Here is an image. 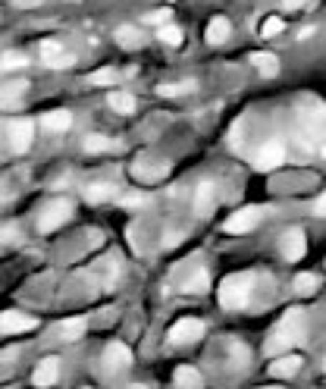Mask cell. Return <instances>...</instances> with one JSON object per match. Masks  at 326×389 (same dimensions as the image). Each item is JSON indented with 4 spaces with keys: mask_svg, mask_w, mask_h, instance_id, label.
Returning <instances> with one entry per match:
<instances>
[{
    "mask_svg": "<svg viewBox=\"0 0 326 389\" xmlns=\"http://www.w3.org/2000/svg\"><path fill=\"white\" fill-rule=\"evenodd\" d=\"M251 295V276L248 273H229L220 283V305L229 311H242Z\"/></svg>",
    "mask_w": 326,
    "mask_h": 389,
    "instance_id": "cell-1",
    "label": "cell"
},
{
    "mask_svg": "<svg viewBox=\"0 0 326 389\" xmlns=\"http://www.w3.org/2000/svg\"><path fill=\"white\" fill-rule=\"evenodd\" d=\"M69 213H73V201H66V198H60V201H51V204H47V208L41 211V217H38V229H41V233H54L57 226L66 223Z\"/></svg>",
    "mask_w": 326,
    "mask_h": 389,
    "instance_id": "cell-2",
    "label": "cell"
},
{
    "mask_svg": "<svg viewBox=\"0 0 326 389\" xmlns=\"http://www.w3.org/2000/svg\"><path fill=\"white\" fill-rule=\"evenodd\" d=\"M282 161H285L282 141H267V145L258 151V157H254V166H258L260 173H270V170H276Z\"/></svg>",
    "mask_w": 326,
    "mask_h": 389,
    "instance_id": "cell-3",
    "label": "cell"
},
{
    "mask_svg": "<svg viewBox=\"0 0 326 389\" xmlns=\"http://www.w3.org/2000/svg\"><path fill=\"white\" fill-rule=\"evenodd\" d=\"M201 333H204V323L195 320V317H185V320L173 323L170 339H173L176 345H185V343H195V339H201Z\"/></svg>",
    "mask_w": 326,
    "mask_h": 389,
    "instance_id": "cell-4",
    "label": "cell"
},
{
    "mask_svg": "<svg viewBox=\"0 0 326 389\" xmlns=\"http://www.w3.org/2000/svg\"><path fill=\"white\" fill-rule=\"evenodd\" d=\"M29 330H35V317H29L22 311H4L0 314V333H6V336L29 333Z\"/></svg>",
    "mask_w": 326,
    "mask_h": 389,
    "instance_id": "cell-5",
    "label": "cell"
},
{
    "mask_svg": "<svg viewBox=\"0 0 326 389\" xmlns=\"http://www.w3.org/2000/svg\"><path fill=\"white\" fill-rule=\"evenodd\" d=\"M31 138H35V123L31 120H16L10 126V148L16 154H22V151L31 148Z\"/></svg>",
    "mask_w": 326,
    "mask_h": 389,
    "instance_id": "cell-6",
    "label": "cell"
},
{
    "mask_svg": "<svg viewBox=\"0 0 326 389\" xmlns=\"http://www.w3.org/2000/svg\"><path fill=\"white\" fill-rule=\"evenodd\" d=\"M260 217H264V211H260V208H245V211H238V213H233V217L226 220V233H248V229L258 226Z\"/></svg>",
    "mask_w": 326,
    "mask_h": 389,
    "instance_id": "cell-7",
    "label": "cell"
},
{
    "mask_svg": "<svg viewBox=\"0 0 326 389\" xmlns=\"http://www.w3.org/2000/svg\"><path fill=\"white\" fill-rule=\"evenodd\" d=\"M213 208H217V188H213V182H201L195 188V213L198 217H210Z\"/></svg>",
    "mask_w": 326,
    "mask_h": 389,
    "instance_id": "cell-8",
    "label": "cell"
},
{
    "mask_svg": "<svg viewBox=\"0 0 326 389\" xmlns=\"http://www.w3.org/2000/svg\"><path fill=\"white\" fill-rule=\"evenodd\" d=\"M305 248H307V242H305V233H301V229H292V233L282 236V258L285 261H301L305 258Z\"/></svg>",
    "mask_w": 326,
    "mask_h": 389,
    "instance_id": "cell-9",
    "label": "cell"
},
{
    "mask_svg": "<svg viewBox=\"0 0 326 389\" xmlns=\"http://www.w3.org/2000/svg\"><path fill=\"white\" fill-rule=\"evenodd\" d=\"M280 333H285V336H292L295 343H301V333H305V311H301V308H289L285 317L280 320Z\"/></svg>",
    "mask_w": 326,
    "mask_h": 389,
    "instance_id": "cell-10",
    "label": "cell"
},
{
    "mask_svg": "<svg viewBox=\"0 0 326 389\" xmlns=\"http://www.w3.org/2000/svg\"><path fill=\"white\" fill-rule=\"evenodd\" d=\"M41 60H44L51 69H66V66H73V57H69V54H63V47H60L57 41H44V44H41Z\"/></svg>",
    "mask_w": 326,
    "mask_h": 389,
    "instance_id": "cell-11",
    "label": "cell"
},
{
    "mask_svg": "<svg viewBox=\"0 0 326 389\" xmlns=\"http://www.w3.org/2000/svg\"><path fill=\"white\" fill-rule=\"evenodd\" d=\"M57 374H60V361L57 358H44L35 368V374H31V383L35 386H51L54 380H57Z\"/></svg>",
    "mask_w": 326,
    "mask_h": 389,
    "instance_id": "cell-12",
    "label": "cell"
},
{
    "mask_svg": "<svg viewBox=\"0 0 326 389\" xmlns=\"http://www.w3.org/2000/svg\"><path fill=\"white\" fill-rule=\"evenodd\" d=\"M104 361L110 364V368H116V370L119 368H129V364H132V352L123 343H110L104 348Z\"/></svg>",
    "mask_w": 326,
    "mask_h": 389,
    "instance_id": "cell-13",
    "label": "cell"
},
{
    "mask_svg": "<svg viewBox=\"0 0 326 389\" xmlns=\"http://www.w3.org/2000/svg\"><path fill=\"white\" fill-rule=\"evenodd\" d=\"M41 126L47 132H66L73 126V113L69 110H51V113L41 116Z\"/></svg>",
    "mask_w": 326,
    "mask_h": 389,
    "instance_id": "cell-14",
    "label": "cell"
},
{
    "mask_svg": "<svg viewBox=\"0 0 326 389\" xmlns=\"http://www.w3.org/2000/svg\"><path fill=\"white\" fill-rule=\"evenodd\" d=\"M298 370H301V358H298V355H282V358H276L273 364H270V374H273V377H295L298 374Z\"/></svg>",
    "mask_w": 326,
    "mask_h": 389,
    "instance_id": "cell-15",
    "label": "cell"
},
{
    "mask_svg": "<svg viewBox=\"0 0 326 389\" xmlns=\"http://www.w3.org/2000/svg\"><path fill=\"white\" fill-rule=\"evenodd\" d=\"M173 380H176L179 389H201L204 380L201 374H198L195 368H188V364H182V368H176V374H173Z\"/></svg>",
    "mask_w": 326,
    "mask_h": 389,
    "instance_id": "cell-16",
    "label": "cell"
},
{
    "mask_svg": "<svg viewBox=\"0 0 326 389\" xmlns=\"http://www.w3.org/2000/svg\"><path fill=\"white\" fill-rule=\"evenodd\" d=\"M29 85L26 82H10V85H0V107H16L22 101Z\"/></svg>",
    "mask_w": 326,
    "mask_h": 389,
    "instance_id": "cell-17",
    "label": "cell"
},
{
    "mask_svg": "<svg viewBox=\"0 0 326 389\" xmlns=\"http://www.w3.org/2000/svg\"><path fill=\"white\" fill-rule=\"evenodd\" d=\"M107 104L116 110V113H135V98L129 91H113L107 98Z\"/></svg>",
    "mask_w": 326,
    "mask_h": 389,
    "instance_id": "cell-18",
    "label": "cell"
},
{
    "mask_svg": "<svg viewBox=\"0 0 326 389\" xmlns=\"http://www.w3.org/2000/svg\"><path fill=\"white\" fill-rule=\"evenodd\" d=\"M226 38H229V19H223V16L210 19V26H208V41H210V44H223Z\"/></svg>",
    "mask_w": 326,
    "mask_h": 389,
    "instance_id": "cell-19",
    "label": "cell"
},
{
    "mask_svg": "<svg viewBox=\"0 0 326 389\" xmlns=\"http://www.w3.org/2000/svg\"><path fill=\"white\" fill-rule=\"evenodd\" d=\"M113 195H116V188H113V186H107V182H94V186H88V192H85V198H88L91 204L110 201Z\"/></svg>",
    "mask_w": 326,
    "mask_h": 389,
    "instance_id": "cell-20",
    "label": "cell"
},
{
    "mask_svg": "<svg viewBox=\"0 0 326 389\" xmlns=\"http://www.w3.org/2000/svg\"><path fill=\"white\" fill-rule=\"evenodd\" d=\"M251 63L264 76H276V73H280V60H276L273 54H251Z\"/></svg>",
    "mask_w": 326,
    "mask_h": 389,
    "instance_id": "cell-21",
    "label": "cell"
},
{
    "mask_svg": "<svg viewBox=\"0 0 326 389\" xmlns=\"http://www.w3.org/2000/svg\"><path fill=\"white\" fill-rule=\"evenodd\" d=\"M82 333H85V320H82V317L63 320V327H60V336L66 339V343H76V339H82Z\"/></svg>",
    "mask_w": 326,
    "mask_h": 389,
    "instance_id": "cell-22",
    "label": "cell"
},
{
    "mask_svg": "<svg viewBox=\"0 0 326 389\" xmlns=\"http://www.w3.org/2000/svg\"><path fill=\"white\" fill-rule=\"evenodd\" d=\"M317 286H320V276H314V273H298L295 276V292L298 295H314Z\"/></svg>",
    "mask_w": 326,
    "mask_h": 389,
    "instance_id": "cell-23",
    "label": "cell"
},
{
    "mask_svg": "<svg viewBox=\"0 0 326 389\" xmlns=\"http://www.w3.org/2000/svg\"><path fill=\"white\" fill-rule=\"evenodd\" d=\"M116 41L123 44V47H138L141 35H138V29H132V26H123V29H116Z\"/></svg>",
    "mask_w": 326,
    "mask_h": 389,
    "instance_id": "cell-24",
    "label": "cell"
},
{
    "mask_svg": "<svg viewBox=\"0 0 326 389\" xmlns=\"http://www.w3.org/2000/svg\"><path fill=\"white\" fill-rule=\"evenodd\" d=\"M110 148H113V141L104 138V135H88L85 138V151L88 154H101V151H110Z\"/></svg>",
    "mask_w": 326,
    "mask_h": 389,
    "instance_id": "cell-25",
    "label": "cell"
},
{
    "mask_svg": "<svg viewBox=\"0 0 326 389\" xmlns=\"http://www.w3.org/2000/svg\"><path fill=\"white\" fill-rule=\"evenodd\" d=\"M282 29H285V22L280 19V16H270L264 26H260V38H276Z\"/></svg>",
    "mask_w": 326,
    "mask_h": 389,
    "instance_id": "cell-26",
    "label": "cell"
},
{
    "mask_svg": "<svg viewBox=\"0 0 326 389\" xmlns=\"http://www.w3.org/2000/svg\"><path fill=\"white\" fill-rule=\"evenodd\" d=\"M208 286H210V280H208V270H198V273L192 276V280L185 283V292H208Z\"/></svg>",
    "mask_w": 326,
    "mask_h": 389,
    "instance_id": "cell-27",
    "label": "cell"
},
{
    "mask_svg": "<svg viewBox=\"0 0 326 389\" xmlns=\"http://www.w3.org/2000/svg\"><path fill=\"white\" fill-rule=\"evenodd\" d=\"M292 343H295L292 336H285V333H276V336L267 343V352H270V355H276V352H282V348H289Z\"/></svg>",
    "mask_w": 326,
    "mask_h": 389,
    "instance_id": "cell-28",
    "label": "cell"
},
{
    "mask_svg": "<svg viewBox=\"0 0 326 389\" xmlns=\"http://www.w3.org/2000/svg\"><path fill=\"white\" fill-rule=\"evenodd\" d=\"M88 82L91 85H113L116 82V73H113V69H98V73L88 76Z\"/></svg>",
    "mask_w": 326,
    "mask_h": 389,
    "instance_id": "cell-29",
    "label": "cell"
},
{
    "mask_svg": "<svg viewBox=\"0 0 326 389\" xmlns=\"http://www.w3.org/2000/svg\"><path fill=\"white\" fill-rule=\"evenodd\" d=\"M161 41L170 44V47H176V44L182 41V31H179L176 26H163V29H161Z\"/></svg>",
    "mask_w": 326,
    "mask_h": 389,
    "instance_id": "cell-30",
    "label": "cell"
},
{
    "mask_svg": "<svg viewBox=\"0 0 326 389\" xmlns=\"http://www.w3.org/2000/svg\"><path fill=\"white\" fill-rule=\"evenodd\" d=\"M0 66L4 69H22L26 66V57H22V54H4V57H0Z\"/></svg>",
    "mask_w": 326,
    "mask_h": 389,
    "instance_id": "cell-31",
    "label": "cell"
},
{
    "mask_svg": "<svg viewBox=\"0 0 326 389\" xmlns=\"http://www.w3.org/2000/svg\"><path fill=\"white\" fill-rule=\"evenodd\" d=\"M148 22H154V26H170V10H157V13H151L148 16Z\"/></svg>",
    "mask_w": 326,
    "mask_h": 389,
    "instance_id": "cell-32",
    "label": "cell"
},
{
    "mask_svg": "<svg viewBox=\"0 0 326 389\" xmlns=\"http://www.w3.org/2000/svg\"><path fill=\"white\" fill-rule=\"evenodd\" d=\"M229 352H233V358L235 361H248V345H242V343H233V345H229Z\"/></svg>",
    "mask_w": 326,
    "mask_h": 389,
    "instance_id": "cell-33",
    "label": "cell"
},
{
    "mask_svg": "<svg viewBox=\"0 0 326 389\" xmlns=\"http://www.w3.org/2000/svg\"><path fill=\"white\" fill-rule=\"evenodd\" d=\"M145 201H148V195H141V192H135V195H126V198H123L126 208H141Z\"/></svg>",
    "mask_w": 326,
    "mask_h": 389,
    "instance_id": "cell-34",
    "label": "cell"
},
{
    "mask_svg": "<svg viewBox=\"0 0 326 389\" xmlns=\"http://www.w3.org/2000/svg\"><path fill=\"white\" fill-rule=\"evenodd\" d=\"M192 91V82H188V85H163V89H161V94H166V98H173V94H182V91Z\"/></svg>",
    "mask_w": 326,
    "mask_h": 389,
    "instance_id": "cell-35",
    "label": "cell"
},
{
    "mask_svg": "<svg viewBox=\"0 0 326 389\" xmlns=\"http://www.w3.org/2000/svg\"><path fill=\"white\" fill-rule=\"evenodd\" d=\"M280 4L285 6V10H301V6H307V4H314V0H280Z\"/></svg>",
    "mask_w": 326,
    "mask_h": 389,
    "instance_id": "cell-36",
    "label": "cell"
},
{
    "mask_svg": "<svg viewBox=\"0 0 326 389\" xmlns=\"http://www.w3.org/2000/svg\"><path fill=\"white\" fill-rule=\"evenodd\" d=\"M16 236H19V233H16V226H4V229H0V242H10V239H16Z\"/></svg>",
    "mask_w": 326,
    "mask_h": 389,
    "instance_id": "cell-37",
    "label": "cell"
},
{
    "mask_svg": "<svg viewBox=\"0 0 326 389\" xmlns=\"http://www.w3.org/2000/svg\"><path fill=\"white\" fill-rule=\"evenodd\" d=\"M314 213H317V217H326V192H323L320 198H317V204H314Z\"/></svg>",
    "mask_w": 326,
    "mask_h": 389,
    "instance_id": "cell-38",
    "label": "cell"
},
{
    "mask_svg": "<svg viewBox=\"0 0 326 389\" xmlns=\"http://www.w3.org/2000/svg\"><path fill=\"white\" fill-rule=\"evenodd\" d=\"M13 4H16V6H38L41 0H13Z\"/></svg>",
    "mask_w": 326,
    "mask_h": 389,
    "instance_id": "cell-39",
    "label": "cell"
},
{
    "mask_svg": "<svg viewBox=\"0 0 326 389\" xmlns=\"http://www.w3.org/2000/svg\"><path fill=\"white\" fill-rule=\"evenodd\" d=\"M267 389H280V386H267Z\"/></svg>",
    "mask_w": 326,
    "mask_h": 389,
    "instance_id": "cell-40",
    "label": "cell"
},
{
    "mask_svg": "<svg viewBox=\"0 0 326 389\" xmlns=\"http://www.w3.org/2000/svg\"><path fill=\"white\" fill-rule=\"evenodd\" d=\"M323 157H326V145H323Z\"/></svg>",
    "mask_w": 326,
    "mask_h": 389,
    "instance_id": "cell-41",
    "label": "cell"
},
{
    "mask_svg": "<svg viewBox=\"0 0 326 389\" xmlns=\"http://www.w3.org/2000/svg\"><path fill=\"white\" fill-rule=\"evenodd\" d=\"M323 370H326V358H323Z\"/></svg>",
    "mask_w": 326,
    "mask_h": 389,
    "instance_id": "cell-42",
    "label": "cell"
}]
</instances>
